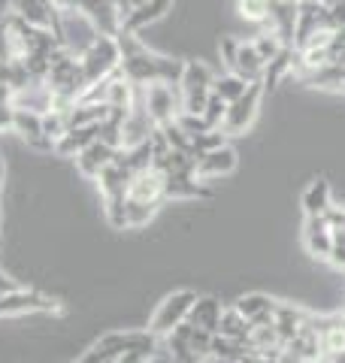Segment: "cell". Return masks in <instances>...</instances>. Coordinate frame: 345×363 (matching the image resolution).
I'll return each instance as SVG.
<instances>
[{
    "instance_id": "8d00e7d4",
    "label": "cell",
    "mask_w": 345,
    "mask_h": 363,
    "mask_svg": "<svg viewBox=\"0 0 345 363\" xmlns=\"http://www.w3.org/2000/svg\"><path fill=\"white\" fill-rule=\"evenodd\" d=\"M315 4H324V0H315Z\"/></svg>"
},
{
    "instance_id": "f1b7e54d",
    "label": "cell",
    "mask_w": 345,
    "mask_h": 363,
    "mask_svg": "<svg viewBox=\"0 0 345 363\" xmlns=\"http://www.w3.org/2000/svg\"><path fill=\"white\" fill-rule=\"evenodd\" d=\"M251 43H255V49L261 52V58L267 61V64H270V61L275 58V55H279V52L285 49V43H282L279 37H275V33H273L270 28H267V30H261L258 37H251Z\"/></svg>"
},
{
    "instance_id": "4316f807",
    "label": "cell",
    "mask_w": 345,
    "mask_h": 363,
    "mask_svg": "<svg viewBox=\"0 0 345 363\" xmlns=\"http://www.w3.org/2000/svg\"><path fill=\"white\" fill-rule=\"evenodd\" d=\"M236 16L251 25H267L270 21V0H236Z\"/></svg>"
},
{
    "instance_id": "7a4b0ae2",
    "label": "cell",
    "mask_w": 345,
    "mask_h": 363,
    "mask_svg": "<svg viewBox=\"0 0 345 363\" xmlns=\"http://www.w3.org/2000/svg\"><path fill=\"white\" fill-rule=\"evenodd\" d=\"M160 203H167L164 176L155 167L136 169L128 182V194H124V218H128V227H146L158 215Z\"/></svg>"
},
{
    "instance_id": "9c48e42d",
    "label": "cell",
    "mask_w": 345,
    "mask_h": 363,
    "mask_svg": "<svg viewBox=\"0 0 345 363\" xmlns=\"http://www.w3.org/2000/svg\"><path fill=\"white\" fill-rule=\"evenodd\" d=\"M140 104L146 109V116L152 118L155 128L172 124L182 112V100H179V88L170 82H152L140 88Z\"/></svg>"
},
{
    "instance_id": "277c9868",
    "label": "cell",
    "mask_w": 345,
    "mask_h": 363,
    "mask_svg": "<svg viewBox=\"0 0 345 363\" xmlns=\"http://www.w3.org/2000/svg\"><path fill=\"white\" fill-rule=\"evenodd\" d=\"M67 306L61 297L43 294L37 288H16L0 294V318H21V315H64Z\"/></svg>"
},
{
    "instance_id": "30bf717a",
    "label": "cell",
    "mask_w": 345,
    "mask_h": 363,
    "mask_svg": "<svg viewBox=\"0 0 345 363\" xmlns=\"http://www.w3.org/2000/svg\"><path fill=\"white\" fill-rule=\"evenodd\" d=\"M263 79L251 82L246 88L243 97H236L234 104H227V112H224V121H221V133L224 136H243L251 124H255L258 112H261V100H263Z\"/></svg>"
},
{
    "instance_id": "d4e9b609",
    "label": "cell",
    "mask_w": 345,
    "mask_h": 363,
    "mask_svg": "<svg viewBox=\"0 0 345 363\" xmlns=\"http://www.w3.org/2000/svg\"><path fill=\"white\" fill-rule=\"evenodd\" d=\"M248 333H251V324H248L246 318L234 309V306H227V309H221V324H218V336H224V339H234V342L248 345Z\"/></svg>"
},
{
    "instance_id": "d590c367",
    "label": "cell",
    "mask_w": 345,
    "mask_h": 363,
    "mask_svg": "<svg viewBox=\"0 0 345 363\" xmlns=\"http://www.w3.org/2000/svg\"><path fill=\"white\" fill-rule=\"evenodd\" d=\"M188 363H209V360H188Z\"/></svg>"
},
{
    "instance_id": "cb8c5ba5",
    "label": "cell",
    "mask_w": 345,
    "mask_h": 363,
    "mask_svg": "<svg viewBox=\"0 0 345 363\" xmlns=\"http://www.w3.org/2000/svg\"><path fill=\"white\" fill-rule=\"evenodd\" d=\"M16 109H31V112H49L52 109V91L45 88V82H31L25 88H18L13 94Z\"/></svg>"
},
{
    "instance_id": "ffe728a7",
    "label": "cell",
    "mask_w": 345,
    "mask_h": 363,
    "mask_svg": "<svg viewBox=\"0 0 345 363\" xmlns=\"http://www.w3.org/2000/svg\"><path fill=\"white\" fill-rule=\"evenodd\" d=\"M263 70H267V61L261 58V52L255 49V43H251V40H239L236 61H234V70H230V73H239L246 82H258V79H263Z\"/></svg>"
},
{
    "instance_id": "f546056e",
    "label": "cell",
    "mask_w": 345,
    "mask_h": 363,
    "mask_svg": "<svg viewBox=\"0 0 345 363\" xmlns=\"http://www.w3.org/2000/svg\"><path fill=\"white\" fill-rule=\"evenodd\" d=\"M224 112H227V104H224V100H221V97H215V94H209V100H206V106H203L200 116L206 118V124H209L212 130H221Z\"/></svg>"
},
{
    "instance_id": "52a82bcc",
    "label": "cell",
    "mask_w": 345,
    "mask_h": 363,
    "mask_svg": "<svg viewBox=\"0 0 345 363\" xmlns=\"http://www.w3.org/2000/svg\"><path fill=\"white\" fill-rule=\"evenodd\" d=\"M194 303H197V291L182 288V291L167 294V297L155 306V312H152V318H148L146 330L152 333V336H158V339H164L167 333L176 330L179 324L188 321V312H191Z\"/></svg>"
},
{
    "instance_id": "8fae6325",
    "label": "cell",
    "mask_w": 345,
    "mask_h": 363,
    "mask_svg": "<svg viewBox=\"0 0 345 363\" xmlns=\"http://www.w3.org/2000/svg\"><path fill=\"white\" fill-rule=\"evenodd\" d=\"M239 164V155L230 143L224 145H215L209 152H200L194 157V176L200 182H209V179H221V176H230Z\"/></svg>"
},
{
    "instance_id": "4dcf8cb0",
    "label": "cell",
    "mask_w": 345,
    "mask_h": 363,
    "mask_svg": "<svg viewBox=\"0 0 345 363\" xmlns=\"http://www.w3.org/2000/svg\"><path fill=\"white\" fill-rule=\"evenodd\" d=\"M16 49H13V30H9V21H0V61H13Z\"/></svg>"
},
{
    "instance_id": "e575fe53",
    "label": "cell",
    "mask_w": 345,
    "mask_h": 363,
    "mask_svg": "<svg viewBox=\"0 0 345 363\" xmlns=\"http://www.w3.org/2000/svg\"><path fill=\"white\" fill-rule=\"evenodd\" d=\"M4 182H6V164L0 157V197H4ZM0 224H4V206H0Z\"/></svg>"
},
{
    "instance_id": "3957f363",
    "label": "cell",
    "mask_w": 345,
    "mask_h": 363,
    "mask_svg": "<svg viewBox=\"0 0 345 363\" xmlns=\"http://www.w3.org/2000/svg\"><path fill=\"white\" fill-rule=\"evenodd\" d=\"M212 82H215V70L206 61H185L182 64V76H179V100H182V112L200 116L206 100L212 94Z\"/></svg>"
},
{
    "instance_id": "83f0119b",
    "label": "cell",
    "mask_w": 345,
    "mask_h": 363,
    "mask_svg": "<svg viewBox=\"0 0 345 363\" xmlns=\"http://www.w3.org/2000/svg\"><path fill=\"white\" fill-rule=\"evenodd\" d=\"M67 112H70V109H49V112H43V130H45V136H49L52 143H58L67 130H70Z\"/></svg>"
},
{
    "instance_id": "9a60e30c",
    "label": "cell",
    "mask_w": 345,
    "mask_h": 363,
    "mask_svg": "<svg viewBox=\"0 0 345 363\" xmlns=\"http://www.w3.org/2000/svg\"><path fill=\"white\" fill-rule=\"evenodd\" d=\"M164 194L167 200H203L209 197V188L194 176V167L191 169H176V173H167L164 176Z\"/></svg>"
},
{
    "instance_id": "ac0fdd59",
    "label": "cell",
    "mask_w": 345,
    "mask_h": 363,
    "mask_svg": "<svg viewBox=\"0 0 345 363\" xmlns=\"http://www.w3.org/2000/svg\"><path fill=\"white\" fill-rule=\"evenodd\" d=\"M172 9V0H146V4L128 9V13L121 16V30H131V33H140L143 28L155 25L160 21L167 13Z\"/></svg>"
},
{
    "instance_id": "484cf974",
    "label": "cell",
    "mask_w": 345,
    "mask_h": 363,
    "mask_svg": "<svg viewBox=\"0 0 345 363\" xmlns=\"http://www.w3.org/2000/svg\"><path fill=\"white\" fill-rule=\"evenodd\" d=\"M251 82H246L239 73H215V82H212V94L215 97H221L224 104H234L236 97H243L246 94V88H248Z\"/></svg>"
},
{
    "instance_id": "44dd1931",
    "label": "cell",
    "mask_w": 345,
    "mask_h": 363,
    "mask_svg": "<svg viewBox=\"0 0 345 363\" xmlns=\"http://www.w3.org/2000/svg\"><path fill=\"white\" fill-rule=\"evenodd\" d=\"M103 124V121H100ZM100 124H85V128H70L61 140L55 143V155L58 157H76L79 152L91 145L94 140H100Z\"/></svg>"
},
{
    "instance_id": "836d02e7",
    "label": "cell",
    "mask_w": 345,
    "mask_h": 363,
    "mask_svg": "<svg viewBox=\"0 0 345 363\" xmlns=\"http://www.w3.org/2000/svg\"><path fill=\"white\" fill-rule=\"evenodd\" d=\"M13 112H16L13 100H4V97H0V133H4V130H13Z\"/></svg>"
},
{
    "instance_id": "7c38bea8",
    "label": "cell",
    "mask_w": 345,
    "mask_h": 363,
    "mask_svg": "<svg viewBox=\"0 0 345 363\" xmlns=\"http://www.w3.org/2000/svg\"><path fill=\"white\" fill-rule=\"evenodd\" d=\"M303 245L312 260H330L333 252V227L327 215H306L303 221Z\"/></svg>"
},
{
    "instance_id": "d6986e66",
    "label": "cell",
    "mask_w": 345,
    "mask_h": 363,
    "mask_svg": "<svg viewBox=\"0 0 345 363\" xmlns=\"http://www.w3.org/2000/svg\"><path fill=\"white\" fill-rule=\"evenodd\" d=\"M234 309L246 318L248 324H263V321H273L275 312H279V300L267 297V294H246L234 303Z\"/></svg>"
},
{
    "instance_id": "603a6c76",
    "label": "cell",
    "mask_w": 345,
    "mask_h": 363,
    "mask_svg": "<svg viewBox=\"0 0 345 363\" xmlns=\"http://www.w3.org/2000/svg\"><path fill=\"white\" fill-rule=\"evenodd\" d=\"M221 309L224 306L218 303L215 297H197V303L191 306L188 312V324L200 327L206 333H218V324H221Z\"/></svg>"
},
{
    "instance_id": "7402d4cb",
    "label": "cell",
    "mask_w": 345,
    "mask_h": 363,
    "mask_svg": "<svg viewBox=\"0 0 345 363\" xmlns=\"http://www.w3.org/2000/svg\"><path fill=\"white\" fill-rule=\"evenodd\" d=\"M300 206L306 215H327L333 209V191L327 179H312L300 194Z\"/></svg>"
},
{
    "instance_id": "74e56055",
    "label": "cell",
    "mask_w": 345,
    "mask_h": 363,
    "mask_svg": "<svg viewBox=\"0 0 345 363\" xmlns=\"http://www.w3.org/2000/svg\"><path fill=\"white\" fill-rule=\"evenodd\" d=\"M64 363H70V360H64Z\"/></svg>"
},
{
    "instance_id": "6da1fadb",
    "label": "cell",
    "mask_w": 345,
    "mask_h": 363,
    "mask_svg": "<svg viewBox=\"0 0 345 363\" xmlns=\"http://www.w3.org/2000/svg\"><path fill=\"white\" fill-rule=\"evenodd\" d=\"M115 43H119V52H121L119 73L128 79L131 85L146 88L152 82H170V85L179 82L182 64L185 61H176V58H170V55L148 49L140 40V33H131V30H119L115 33Z\"/></svg>"
},
{
    "instance_id": "d6a6232c",
    "label": "cell",
    "mask_w": 345,
    "mask_h": 363,
    "mask_svg": "<svg viewBox=\"0 0 345 363\" xmlns=\"http://www.w3.org/2000/svg\"><path fill=\"white\" fill-rule=\"evenodd\" d=\"M236 45H239V40H236V37H221V43H218V55H221V61H224L227 70H234Z\"/></svg>"
},
{
    "instance_id": "2e32d148",
    "label": "cell",
    "mask_w": 345,
    "mask_h": 363,
    "mask_svg": "<svg viewBox=\"0 0 345 363\" xmlns=\"http://www.w3.org/2000/svg\"><path fill=\"white\" fill-rule=\"evenodd\" d=\"M9 13L28 21V25L55 30V18H58L55 0H9Z\"/></svg>"
},
{
    "instance_id": "4fadbf2b",
    "label": "cell",
    "mask_w": 345,
    "mask_h": 363,
    "mask_svg": "<svg viewBox=\"0 0 345 363\" xmlns=\"http://www.w3.org/2000/svg\"><path fill=\"white\" fill-rule=\"evenodd\" d=\"M13 133H18V140L28 143L31 149H37V152H49V155L55 152V143L43 130V116L40 112L16 109L13 112Z\"/></svg>"
},
{
    "instance_id": "e0dca14e",
    "label": "cell",
    "mask_w": 345,
    "mask_h": 363,
    "mask_svg": "<svg viewBox=\"0 0 345 363\" xmlns=\"http://www.w3.org/2000/svg\"><path fill=\"white\" fill-rule=\"evenodd\" d=\"M115 145H109V143H103V140H94L91 145H85L82 152H79L73 161H76V169L82 173L85 179H97L103 169H106L109 164H112V157H115Z\"/></svg>"
},
{
    "instance_id": "8992f818",
    "label": "cell",
    "mask_w": 345,
    "mask_h": 363,
    "mask_svg": "<svg viewBox=\"0 0 345 363\" xmlns=\"http://www.w3.org/2000/svg\"><path fill=\"white\" fill-rule=\"evenodd\" d=\"M215 333H206L200 327H191L188 321L179 324L172 333H167L160 342L167 348V357L172 363H188V360H209Z\"/></svg>"
},
{
    "instance_id": "5bb4252c",
    "label": "cell",
    "mask_w": 345,
    "mask_h": 363,
    "mask_svg": "<svg viewBox=\"0 0 345 363\" xmlns=\"http://www.w3.org/2000/svg\"><path fill=\"white\" fill-rule=\"evenodd\" d=\"M297 13H300V0H270V21H267V28L285 45H294Z\"/></svg>"
},
{
    "instance_id": "ba28073f",
    "label": "cell",
    "mask_w": 345,
    "mask_h": 363,
    "mask_svg": "<svg viewBox=\"0 0 345 363\" xmlns=\"http://www.w3.org/2000/svg\"><path fill=\"white\" fill-rule=\"evenodd\" d=\"M79 64H82V73H85L88 88L103 82V79H109L112 73H119L121 52H119V43H115V37L100 33V37L91 43L82 55H79Z\"/></svg>"
},
{
    "instance_id": "5b68a950",
    "label": "cell",
    "mask_w": 345,
    "mask_h": 363,
    "mask_svg": "<svg viewBox=\"0 0 345 363\" xmlns=\"http://www.w3.org/2000/svg\"><path fill=\"white\" fill-rule=\"evenodd\" d=\"M55 37L67 52L79 58V55H82L88 45L100 37V30H97L94 21L82 13V9L61 6L58 9V18H55Z\"/></svg>"
},
{
    "instance_id": "1f68e13d",
    "label": "cell",
    "mask_w": 345,
    "mask_h": 363,
    "mask_svg": "<svg viewBox=\"0 0 345 363\" xmlns=\"http://www.w3.org/2000/svg\"><path fill=\"white\" fill-rule=\"evenodd\" d=\"M336 269H345V230H333V252H330V260Z\"/></svg>"
}]
</instances>
